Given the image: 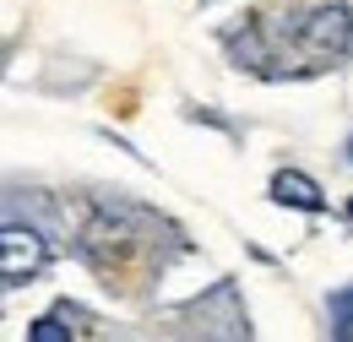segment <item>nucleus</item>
Masks as SVG:
<instances>
[{"label": "nucleus", "instance_id": "nucleus-1", "mask_svg": "<svg viewBox=\"0 0 353 342\" xmlns=\"http://www.w3.org/2000/svg\"><path fill=\"white\" fill-rule=\"evenodd\" d=\"M353 54V17L348 0H326L294 28V71H326Z\"/></svg>", "mask_w": 353, "mask_h": 342}, {"label": "nucleus", "instance_id": "nucleus-2", "mask_svg": "<svg viewBox=\"0 0 353 342\" xmlns=\"http://www.w3.org/2000/svg\"><path fill=\"white\" fill-rule=\"evenodd\" d=\"M54 261L44 228L33 223H0V288H17V283H33Z\"/></svg>", "mask_w": 353, "mask_h": 342}, {"label": "nucleus", "instance_id": "nucleus-3", "mask_svg": "<svg viewBox=\"0 0 353 342\" xmlns=\"http://www.w3.org/2000/svg\"><path fill=\"white\" fill-rule=\"evenodd\" d=\"M272 201L277 207H294V212H326V196H321V185L299 169H283L272 174Z\"/></svg>", "mask_w": 353, "mask_h": 342}, {"label": "nucleus", "instance_id": "nucleus-4", "mask_svg": "<svg viewBox=\"0 0 353 342\" xmlns=\"http://www.w3.org/2000/svg\"><path fill=\"white\" fill-rule=\"evenodd\" d=\"M88 326H92L88 310H77V304H54L49 315H39V321L28 326V337H33V342H65V337H82Z\"/></svg>", "mask_w": 353, "mask_h": 342}, {"label": "nucleus", "instance_id": "nucleus-5", "mask_svg": "<svg viewBox=\"0 0 353 342\" xmlns=\"http://www.w3.org/2000/svg\"><path fill=\"white\" fill-rule=\"evenodd\" d=\"M326 321H332V337L353 342V283H348V288H337V294L326 299Z\"/></svg>", "mask_w": 353, "mask_h": 342}, {"label": "nucleus", "instance_id": "nucleus-6", "mask_svg": "<svg viewBox=\"0 0 353 342\" xmlns=\"http://www.w3.org/2000/svg\"><path fill=\"white\" fill-rule=\"evenodd\" d=\"M348 163H353V136H348Z\"/></svg>", "mask_w": 353, "mask_h": 342}, {"label": "nucleus", "instance_id": "nucleus-7", "mask_svg": "<svg viewBox=\"0 0 353 342\" xmlns=\"http://www.w3.org/2000/svg\"><path fill=\"white\" fill-rule=\"evenodd\" d=\"M348 223H353V201H348Z\"/></svg>", "mask_w": 353, "mask_h": 342}]
</instances>
